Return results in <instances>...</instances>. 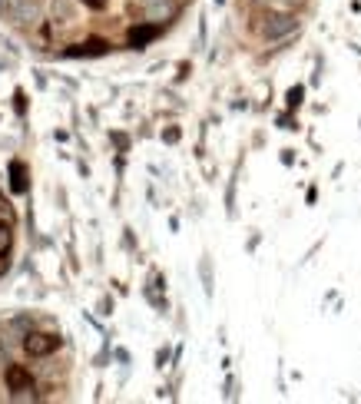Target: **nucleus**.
Returning a JSON list of instances; mask_svg holds the SVG:
<instances>
[{"label":"nucleus","instance_id":"1","mask_svg":"<svg viewBox=\"0 0 361 404\" xmlns=\"http://www.w3.org/2000/svg\"><path fill=\"white\" fill-rule=\"evenodd\" d=\"M24 348H27L30 358H46V355H53V351L60 348V338H57V335L37 331V335H27V338H24Z\"/></svg>","mask_w":361,"mask_h":404},{"label":"nucleus","instance_id":"2","mask_svg":"<svg viewBox=\"0 0 361 404\" xmlns=\"http://www.w3.org/2000/svg\"><path fill=\"white\" fill-rule=\"evenodd\" d=\"M7 388L14 391L17 401H24V398H27V391H33L30 371H27L24 365H10V368H7Z\"/></svg>","mask_w":361,"mask_h":404},{"label":"nucleus","instance_id":"3","mask_svg":"<svg viewBox=\"0 0 361 404\" xmlns=\"http://www.w3.org/2000/svg\"><path fill=\"white\" fill-rule=\"evenodd\" d=\"M0 10H7V17H10V20L27 24V20H37V14H40V3H37V0H3V3H0Z\"/></svg>","mask_w":361,"mask_h":404},{"label":"nucleus","instance_id":"4","mask_svg":"<svg viewBox=\"0 0 361 404\" xmlns=\"http://www.w3.org/2000/svg\"><path fill=\"white\" fill-rule=\"evenodd\" d=\"M295 27H299V20L292 14H272L269 20H265V27H262V37H265V40H279V37L292 33Z\"/></svg>","mask_w":361,"mask_h":404},{"label":"nucleus","instance_id":"5","mask_svg":"<svg viewBox=\"0 0 361 404\" xmlns=\"http://www.w3.org/2000/svg\"><path fill=\"white\" fill-rule=\"evenodd\" d=\"M103 53H109V44L100 40V37H93V40H87V44H73V46L63 50V57H103Z\"/></svg>","mask_w":361,"mask_h":404},{"label":"nucleus","instance_id":"6","mask_svg":"<svg viewBox=\"0 0 361 404\" xmlns=\"http://www.w3.org/2000/svg\"><path fill=\"white\" fill-rule=\"evenodd\" d=\"M159 37V24H146V27H133L130 30V46H136V50H143L146 44H152Z\"/></svg>","mask_w":361,"mask_h":404},{"label":"nucleus","instance_id":"7","mask_svg":"<svg viewBox=\"0 0 361 404\" xmlns=\"http://www.w3.org/2000/svg\"><path fill=\"white\" fill-rule=\"evenodd\" d=\"M10 189H14V193H27V189H30V182H27V166L20 163V159L10 163Z\"/></svg>","mask_w":361,"mask_h":404},{"label":"nucleus","instance_id":"8","mask_svg":"<svg viewBox=\"0 0 361 404\" xmlns=\"http://www.w3.org/2000/svg\"><path fill=\"white\" fill-rule=\"evenodd\" d=\"M173 14H176L173 0H156V3H150V7H146V17H150L152 24H163V20H169Z\"/></svg>","mask_w":361,"mask_h":404},{"label":"nucleus","instance_id":"9","mask_svg":"<svg viewBox=\"0 0 361 404\" xmlns=\"http://www.w3.org/2000/svg\"><path fill=\"white\" fill-rule=\"evenodd\" d=\"M199 272H202V285H206V295H212V265H209V258H202V262H199Z\"/></svg>","mask_w":361,"mask_h":404},{"label":"nucleus","instance_id":"10","mask_svg":"<svg viewBox=\"0 0 361 404\" xmlns=\"http://www.w3.org/2000/svg\"><path fill=\"white\" fill-rule=\"evenodd\" d=\"M53 14H60L63 20H73V7H70V0H53Z\"/></svg>","mask_w":361,"mask_h":404},{"label":"nucleus","instance_id":"11","mask_svg":"<svg viewBox=\"0 0 361 404\" xmlns=\"http://www.w3.org/2000/svg\"><path fill=\"white\" fill-rule=\"evenodd\" d=\"M301 100H305V87H292V90H288V109L301 106Z\"/></svg>","mask_w":361,"mask_h":404},{"label":"nucleus","instance_id":"12","mask_svg":"<svg viewBox=\"0 0 361 404\" xmlns=\"http://www.w3.org/2000/svg\"><path fill=\"white\" fill-rule=\"evenodd\" d=\"M10 252V229L7 225H0V255Z\"/></svg>","mask_w":361,"mask_h":404},{"label":"nucleus","instance_id":"13","mask_svg":"<svg viewBox=\"0 0 361 404\" xmlns=\"http://www.w3.org/2000/svg\"><path fill=\"white\" fill-rule=\"evenodd\" d=\"M163 139H166V143H179V130H176V126H173V130H166Z\"/></svg>","mask_w":361,"mask_h":404},{"label":"nucleus","instance_id":"14","mask_svg":"<svg viewBox=\"0 0 361 404\" xmlns=\"http://www.w3.org/2000/svg\"><path fill=\"white\" fill-rule=\"evenodd\" d=\"M80 3H87L90 10H103L106 7V0H80Z\"/></svg>","mask_w":361,"mask_h":404},{"label":"nucleus","instance_id":"15","mask_svg":"<svg viewBox=\"0 0 361 404\" xmlns=\"http://www.w3.org/2000/svg\"><path fill=\"white\" fill-rule=\"evenodd\" d=\"M272 3H275V7H285V10H288V7H299L301 0H272Z\"/></svg>","mask_w":361,"mask_h":404},{"label":"nucleus","instance_id":"16","mask_svg":"<svg viewBox=\"0 0 361 404\" xmlns=\"http://www.w3.org/2000/svg\"><path fill=\"white\" fill-rule=\"evenodd\" d=\"M139 3H143V7H150V3H156V0H139Z\"/></svg>","mask_w":361,"mask_h":404}]
</instances>
